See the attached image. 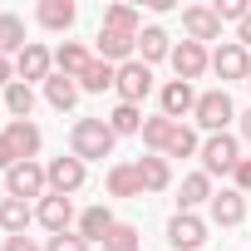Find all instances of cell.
<instances>
[{
	"instance_id": "6da1fadb",
	"label": "cell",
	"mask_w": 251,
	"mask_h": 251,
	"mask_svg": "<svg viewBox=\"0 0 251 251\" xmlns=\"http://www.w3.org/2000/svg\"><path fill=\"white\" fill-rule=\"evenodd\" d=\"M113 128H108V118H74V128H69V153L79 163H103L113 153Z\"/></svg>"
},
{
	"instance_id": "7a4b0ae2",
	"label": "cell",
	"mask_w": 251,
	"mask_h": 251,
	"mask_svg": "<svg viewBox=\"0 0 251 251\" xmlns=\"http://www.w3.org/2000/svg\"><path fill=\"white\" fill-rule=\"evenodd\" d=\"M192 118H197V128H207V133H226V123L236 118L231 94H226V89H207V94H197Z\"/></svg>"
},
{
	"instance_id": "3957f363",
	"label": "cell",
	"mask_w": 251,
	"mask_h": 251,
	"mask_svg": "<svg viewBox=\"0 0 251 251\" xmlns=\"http://www.w3.org/2000/svg\"><path fill=\"white\" fill-rule=\"evenodd\" d=\"M236 163H241V143H236L231 133H212V138L202 143V173H207V177L236 173Z\"/></svg>"
},
{
	"instance_id": "277c9868",
	"label": "cell",
	"mask_w": 251,
	"mask_h": 251,
	"mask_svg": "<svg viewBox=\"0 0 251 251\" xmlns=\"http://www.w3.org/2000/svg\"><path fill=\"white\" fill-rule=\"evenodd\" d=\"M45 192H50V177H45L40 163H15V168L5 173V197L30 202V197H45Z\"/></svg>"
},
{
	"instance_id": "5b68a950",
	"label": "cell",
	"mask_w": 251,
	"mask_h": 251,
	"mask_svg": "<svg viewBox=\"0 0 251 251\" xmlns=\"http://www.w3.org/2000/svg\"><path fill=\"white\" fill-rule=\"evenodd\" d=\"M118 103H143L153 94V69L143 59H128V64H118Z\"/></svg>"
},
{
	"instance_id": "8992f818",
	"label": "cell",
	"mask_w": 251,
	"mask_h": 251,
	"mask_svg": "<svg viewBox=\"0 0 251 251\" xmlns=\"http://www.w3.org/2000/svg\"><path fill=\"white\" fill-rule=\"evenodd\" d=\"M173 74L182 79V84H192V79H202V69L212 64V54H207V45H197V40H182V45H173Z\"/></svg>"
},
{
	"instance_id": "52a82bcc",
	"label": "cell",
	"mask_w": 251,
	"mask_h": 251,
	"mask_svg": "<svg viewBox=\"0 0 251 251\" xmlns=\"http://www.w3.org/2000/svg\"><path fill=\"white\" fill-rule=\"evenodd\" d=\"M212 69L222 74V84L226 79H251V50L236 45V40H226V45L212 50Z\"/></svg>"
},
{
	"instance_id": "ba28073f",
	"label": "cell",
	"mask_w": 251,
	"mask_h": 251,
	"mask_svg": "<svg viewBox=\"0 0 251 251\" xmlns=\"http://www.w3.org/2000/svg\"><path fill=\"white\" fill-rule=\"evenodd\" d=\"M50 69H54V54H50L45 45H35V40L15 54V74H20V84H45Z\"/></svg>"
},
{
	"instance_id": "9c48e42d",
	"label": "cell",
	"mask_w": 251,
	"mask_h": 251,
	"mask_svg": "<svg viewBox=\"0 0 251 251\" xmlns=\"http://www.w3.org/2000/svg\"><path fill=\"white\" fill-rule=\"evenodd\" d=\"M45 177H50V192L54 197H74L79 187H84V163L69 153V158H54L50 168H45Z\"/></svg>"
},
{
	"instance_id": "30bf717a",
	"label": "cell",
	"mask_w": 251,
	"mask_h": 251,
	"mask_svg": "<svg viewBox=\"0 0 251 251\" xmlns=\"http://www.w3.org/2000/svg\"><path fill=\"white\" fill-rule=\"evenodd\" d=\"M35 222H40L50 236H59V231H69V222H74V202H69V197L45 192V197H40V207H35Z\"/></svg>"
},
{
	"instance_id": "8fae6325",
	"label": "cell",
	"mask_w": 251,
	"mask_h": 251,
	"mask_svg": "<svg viewBox=\"0 0 251 251\" xmlns=\"http://www.w3.org/2000/svg\"><path fill=\"white\" fill-rule=\"evenodd\" d=\"M158 103H163V113H168L173 123H182V118L197 108V89H192V84H182V79H168V84H163V94H158Z\"/></svg>"
},
{
	"instance_id": "7c38bea8",
	"label": "cell",
	"mask_w": 251,
	"mask_h": 251,
	"mask_svg": "<svg viewBox=\"0 0 251 251\" xmlns=\"http://www.w3.org/2000/svg\"><path fill=\"white\" fill-rule=\"evenodd\" d=\"M5 143H10V153L20 158V163H35V153H40V128L30 118H10L5 123Z\"/></svg>"
},
{
	"instance_id": "4fadbf2b",
	"label": "cell",
	"mask_w": 251,
	"mask_h": 251,
	"mask_svg": "<svg viewBox=\"0 0 251 251\" xmlns=\"http://www.w3.org/2000/svg\"><path fill=\"white\" fill-rule=\"evenodd\" d=\"M182 30H187V40H222V20H217V10L212 5H187L182 10Z\"/></svg>"
},
{
	"instance_id": "5bb4252c",
	"label": "cell",
	"mask_w": 251,
	"mask_h": 251,
	"mask_svg": "<svg viewBox=\"0 0 251 251\" xmlns=\"http://www.w3.org/2000/svg\"><path fill=\"white\" fill-rule=\"evenodd\" d=\"M168 241H173L177 251H197V246L207 241V226H202L192 212H177V217L168 222Z\"/></svg>"
},
{
	"instance_id": "9a60e30c",
	"label": "cell",
	"mask_w": 251,
	"mask_h": 251,
	"mask_svg": "<svg viewBox=\"0 0 251 251\" xmlns=\"http://www.w3.org/2000/svg\"><path fill=\"white\" fill-rule=\"evenodd\" d=\"M133 54H138V40H133V35L99 30V59H108V64H128Z\"/></svg>"
},
{
	"instance_id": "2e32d148",
	"label": "cell",
	"mask_w": 251,
	"mask_h": 251,
	"mask_svg": "<svg viewBox=\"0 0 251 251\" xmlns=\"http://www.w3.org/2000/svg\"><path fill=\"white\" fill-rule=\"evenodd\" d=\"M79 79H69V74H50L45 79V99H50V108H59V113H69L74 103H79Z\"/></svg>"
},
{
	"instance_id": "e0dca14e",
	"label": "cell",
	"mask_w": 251,
	"mask_h": 251,
	"mask_svg": "<svg viewBox=\"0 0 251 251\" xmlns=\"http://www.w3.org/2000/svg\"><path fill=\"white\" fill-rule=\"evenodd\" d=\"M30 222H35V207H30V202H20V197H5V202H0V231H5V236H25Z\"/></svg>"
},
{
	"instance_id": "ac0fdd59",
	"label": "cell",
	"mask_w": 251,
	"mask_h": 251,
	"mask_svg": "<svg viewBox=\"0 0 251 251\" xmlns=\"http://www.w3.org/2000/svg\"><path fill=\"white\" fill-rule=\"evenodd\" d=\"M241 217H246V197H241L236 187H226V192L212 197V222H217V226H236Z\"/></svg>"
},
{
	"instance_id": "d6986e66",
	"label": "cell",
	"mask_w": 251,
	"mask_h": 251,
	"mask_svg": "<svg viewBox=\"0 0 251 251\" xmlns=\"http://www.w3.org/2000/svg\"><path fill=\"white\" fill-rule=\"evenodd\" d=\"M108 197H143V177L133 163H113L108 168Z\"/></svg>"
},
{
	"instance_id": "ffe728a7",
	"label": "cell",
	"mask_w": 251,
	"mask_h": 251,
	"mask_svg": "<svg viewBox=\"0 0 251 251\" xmlns=\"http://www.w3.org/2000/svg\"><path fill=\"white\" fill-rule=\"evenodd\" d=\"M89 64H94V54H89L84 45H74V40H64V45L54 50V69H59V74H69V79H79Z\"/></svg>"
},
{
	"instance_id": "44dd1931",
	"label": "cell",
	"mask_w": 251,
	"mask_h": 251,
	"mask_svg": "<svg viewBox=\"0 0 251 251\" xmlns=\"http://www.w3.org/2000/svg\"><path fill=\"white\" fill-rule=\"evenodd\" d=\"M113 84H118V64H108V59H99V54H94V64L79 74V89H84V94H103V89H113Z\"/></svg>"
},
{
	"instance_id": "7402d4cb",
	"label": "cell",
	"mask_w": 251,
	"mask_h": 251,
	"mask_svg": "<svg viewBox=\"0 0 251 251\" xmlns=\"http://www.w3.org/2000/svg\"><path fill=\"white\" fill-rule=\"evenodd\" d=\"M217 192H212V177L207 173H192V177H182V192H177V212H192V207H202V202H212Z\"/></svg>"
},
{
	"instance_id": "603a6c76",
	"label": "cell",
	"mask_w": 251,
	"mask_h": 251,
	"mask_svg": "<svg viewBox=\"0 0 251 251\" xmlns=\"http://www.w3.org/2000/svg\"><path fill=\"white\" fill-rule=\"evenodd\" d=\"M74 0H40V25L45 30H54V35H64L69 25H74Z\"/></svg>"
},
{
	"instance_id": "cb8c5ba5",
	"label": "cell",
	"mask_w": 251,
	"mask_h": 251,
	"mask_svg": "<svg viewBox=\"0 0 251 251\" xmlns=\"http://www.w3.org/2000/svg\"><path fill=\"white\" fill-rule=\"evenodd\" d=\"M103 30H118V35H133V40H138L148 25H143V15H138L133 5H108V10H103Z\"/></svg>"
},
{
	"instance_id": "d4e9b609",
	"label": "cell",
	"mask_w": 251,
	"mask_h": 251,
	"mask_svg": "<svg viewBox=\"0 0 251 251\" xmlns=\"http://www.w3.org/2000/svg\"><path fill=\"white\" fill-rule=\"evenodd\" d=\"M168 54H173V45H168V30L148 25V30L138 35V59H143V64L153 69V64H158V59H168Z\"/></svg>"
},
{
	"instance_id": "484cf974",
	"label": "cell",
	"mask_w": 251,
	"mask_h": 251,
	"mask_svg": "<svg viewBox=\"0 0 251 251\" xmlns=\"http://www.w3.org/2000/svg\"><path fill=\"white\" fill-rule=\"evenodd\" d=\"M133 168H138V177H143V192H163V187L173 182V168H168V158H138Z\"/></svg>"
},
{
	"instance_id": "4316f807",
	"label": "cell",
	"mask_w": 251,
	"mask_h": 251,
	"mask_svg": "<svg viewBox=\"0 0 251 251\" xmlns=\"http://www.w3.org/2000/svg\"><path fill=\"white\" fill-rule=\"evenodd\" d=\"M108 226H113V212H108V207H89V212L79 217V236H84L89 246H94V241H103V236H108Z\"/></svg>"
},
{
	"instance_id": "83f0119b",
	"label": "cell",
	"mask_w": 251,
	"mask_h": 251,
	"mask_svg": "<svg viewBox=\"0 0 251 251\" xmlns=\"http://www.w3.org/2000/svg\"><path fill=\"white\" fill-rule=\"evenodd\" d=\"M25 45H30V40H25V20H20V15H0V54L10 59V54H20Z\"/></svg>"
},
{
	"instance_id": "f1b7e54d",
	"label": "cell",
	"mask_w": 251,
	"mask_h": 251,
	"mask_svg": "<svg viewBox=\"0 0 251 251\" xmlns=\"http://www.w3.org/2000/svg\"><path fill=\"white\" fill-rule=\"evenodd\" d=\"M108 128H113V138L143 133V113H138V103H118V108L108 113Z\"/></svg>"
},
{
	"instance_id": "f546056e",
	"label": "cell",
	"mask_w": 251,
	"mask_h": 251,
	"mask_svg": "<svg viewBox=\"0 0 251 251\" xmlns=\"http://www.w3.org/2000/svg\"><path fill=\"white\" fill-rule=\"evenodd\" d=\"M173 128H177V123L168 118V113H158V118H143V143L163 158V148H168V138H173Z\"/></svg>"
},
{
	"instance_id": "4dcf8cb0",
	"label": "cell",
	"mask_w": 251,
	"mask_h": 251,
	"mask_svg": "<svg viewBox=\"0 0 251 251\" xmlns=\"http://www.w3.org/2000/svg\"><path fill=\"white\" fill-rule=\"evenodd\" d=\"M99 246H103V251H138V226H133V222H113Z\"/></svg>"
},
{
	"instance_id": "1f68e13d",
	"label": "cell",
	"mask_w": 251,
	"mask_h": 251,
	"mask_svg": "<svg viewBox=\"0 0 251 251\" xmlns=\"http://www.w3.org/2000/svg\"><path fill=\"white\" fill-rule=\"evenodd\" d=\"M192 153H202V143H197V133L187 128V123H177L173 138H168V148H163V158H192Z\"/></svg>"
},
{
	"instance_id": "d6a6232c",
	"label": "cell",
	"mask_w": 251,
	"mask_h": 251,
	"mask_svg": "<svg viewBox=\"0 0 251 251\" xmlns=\"http://www.w3.org/2000/svg\"><path fill=\"white\" fill-rule=\"evenodd\" d=\"M5 108H10V113H15V118H30V113H35V89H30V84H20V79H15V84H10V89H5Z\"/></svg>"
},
{
	"instance_id": "836d02e7",
	"label": "cell",
	"mask_w": 251,
	"mask_h": 251,
	"mask_svg": "<svg viewBox=\"0 0 251 251\" xmlns=\"http://www.w3.org/2000/svg\"><path fill=\"white\" fill-rule=\"evenodd\" d=\"M212 10H217V20H236V25H241V20L251 15V0H217Z\"/></svg>"
},
{
	"instance_id": "e575fe53",
	"label": "cell",
	"mask_w": 251,
	"mask_h": 251,
	"mask_svg": "<svg viewBox=\"0 0 251 251\" xmlns=\"http://www.w3.org/2000/svg\"><path fill=\"white\" fill-rule=\"evenodd\" d=\"M45 251H89V241H84L79 231H59V236L45 241Z\"/></svg>"
},
{
	"instance_id": "d590c367",
	"label": "cell",
	"mask_w": 251,
	"mask_h": 251,
	"mask_svg": "<svg viewBox=\"0 0 251 251\" xmlns=\"http://www.w3.org/2000/svg\"><path fill=\"white\" fill-rule=\"evenodd\" d=\"M231 182H236V192H241V197L251 192V158H241V163H236V173H231Z\"/></svg>"
},
{
	"instance_id": "8d00e7d4",
	"label": "cell",
	"mask_w": 251,
	"mask_h": 251,
	"mask_svg": "<svg viewBox=\"0 0 251 251\" xmlns=\"http://www.w3.org/2000/svg\"><path fill=\"white\" fill-rule=\"evenodd\" d=\"M5 251H45V246H35L30 236H5Z\"/></svg>"
},
{
	"instance_id": "74e56055",
	"label": "cell",
	"mask_w": 251,
	"mask_h": 251,
	"mask_svg": "<svg viewBox=\"0 0 251 251\" xmlns=\"http://www.w3.org/2000/svg\"><path fill=\"white\" fill-rule=\"evenodd\" d=\"M15 163H20V158H15V153H10V143H5V133H0V168H5V173H10V168H15Z\"/></svg>"
},
{
	"instance_id": "f35d334b",
	"label": "cell",
	"mask_w": 251,
	"mask_h": 251,
	"mask_svg": "<svg viewBox=\"0 0 251 251\" xmlns=\"http://www.w3.org/2000/svg\"><path fill=\"white\" fill-rule=\"evenodd\" d=\"M0 84H5V89H10V84H15V64H10V59H5V54H0Z\"/></svg>"
},
{
	"instance_id": "ab89813d",
	"label": "cell",
	"mask_w": 251,
	"mask_h": 251,
	"mask_svg": "<svg viewBox=\"0 0 251 251\" xmlns=\"http://www.w3.org/2000/svg\"><path fill=\"white\" fill-rule=\"evenodd\" d=\"M236 45H251V15L241 20V30H236Z\"/></svg>"
},
{
	"instance_id": "60d3db41",
	"label": "cell",
	"mask_w": 251,
	"mask_h": 251,
	"mask_svg": "<svg viewBox=\"0 0 251 251\" xmlns=\"http://www.w3.org/2000/svg\"><path fill=\"white\" fill-rule=\"evenodd\" d=\"M241 138H246V143H251V108H246V113H241Z\"/></svg>"
},
{
	"instance_id": "b9f144b4",
	"label": "cell",
	"mask_w": 251,
	"mask_h": 251,
	"mask_svg": "<svg viewBox=\"0 0 251 251\" xmlns=\"http://www.w3.org/2000/svg\"><path fill=\"white\" fill-rule=\"evenodd\" d=\"M0 202H5V187H0Z\"/></svg>"
},
{
	"instance_id": "7bdbcfd3",
	"label": "cell",
	"mask_w": 251,
	"mask_h": 251,
	"mask_svg": "<svg viewBox=\"0 0 251 251\" xmlns=\"http://www.w3.org/2000/svg\"><path fill=\"white\" fill-rule=\"evenodd\" d=\"M0 251H5V236H0Z\"/></svg>"
},
{
	"instance_id": "ee69618b",
	"label": "cell",
	"mask_w": 251,
	"mask_h": 251,
	"mask_svg": "<svg viewBox=\"0 0 251 251\" xmlns=\"http://www.w3.org/2000/svg\"><path fill=\"white\" fill-rule=\"evenodd\" d=\"M246 89H251V79H246Z\"/></svg>"
}]
</instances>
